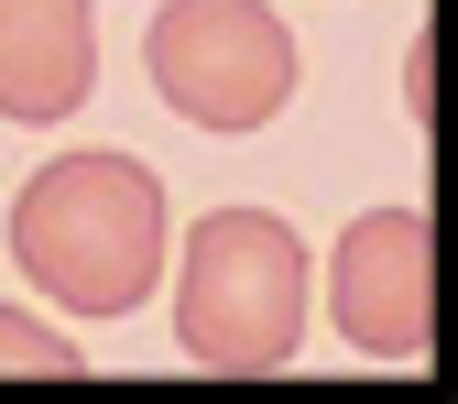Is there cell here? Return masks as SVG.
Listing matches in <instances>:
<instances>
[{"label": "cell", "instance_id": "obj_1", "mask_svg": "<svg viewBox=\"0 0 458 404\" xmlns=\"http://www.w3.org/2000/svg\"><path fill=\"white\" fill-rule=\"evenodd\" d=\"M164 252H175V219L142 153H55L12 197V262L66 317H131L164 284Z\"/></svg>", "mask_w": 458, "mask_h": 404}, {"label": "cell", "instance_id": "obj_2", "mask_svg": "<svg viewBox=\"0 0 458 404\" xmlns=\"http://www.w3.org/2000/svg\"><path fill=\"white\" fill-rule=\"evenodd\" d=\"M306 306H317V262L295 241V219L273 208H208L175 252V350L218 383L284 372L306 350Z\"/></svg>", "mask_w": 458, "mask_h": 404}, {"label": "cell", "instance_id": "obj_3", "mask_svg": "<svg viewBox=\"0 0 458 404\" xmlns=\"http://www.w3.org/2000/svg\"><path fill=\"white\" fill-rule=\"evenodd\" d=\"M142 77L153 99L197 132H262L295 99V33L273 0H164L142 33Z\"/></svg>", "mask_w": 458, "mask_h": 404}, {"label": "cell", "instance_id": "obj_4", "mask_svg": "<svg viewBox=\"0 0 458 404\" xmlns=\"http://www.w3.org/2000/svg\"><path fill=\"white\" fill-rule=\"evenodd\" d=\"M327 317L360 361H426V339H437V229H426V208H360L338 229Z\"/></svg>", "mask_w": 458, "mask_h": 404}, {"label": "cell", "instance_id": "obj_5", "mask_svg": "<svg viewBox=\"0 0 458 404\" xmlns=\"http://www.w3.org/2000/svg\"><path fill=\"white\" fill-rule=\"evenodd\" d=\"M98 88V0H0V121H66Z\"/></svg>", "mask_w": 458, "mask_h": 404}, {"label": "cell", "instance_id": "obj_6", "mask_svg": "<svg viewBox=\"0 0 458 404\" xmlns=\"http://www.w3.org/2000/svg\"><path fill=\"white\" fill-rule=\"evenodd\" d=\"M88 361L55 339L44 317H22V306H0V383H77Z\"/></svg>", "mask_w": 458, "mask_h": 404}, {"label": "cell", "instance_id": "obj_7", "mask_svg": "<svg viewBox=\"0 0 458 404\" xmlns=\"http://www.w3.org/2000/svg\"><path fill=\"white\" fill-rule=\"evenodd\" d=\"M404 109H415V121H437V44L404 55Z\"/></svg>", "mask_w": 458, "mask_h": 404}]
</instances>
